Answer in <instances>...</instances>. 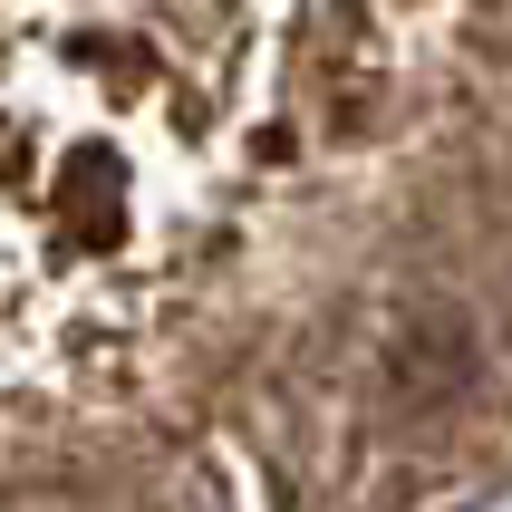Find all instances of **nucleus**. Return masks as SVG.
<instances>
[{
  "instance_id": "obj_1",
  "label": "nucleus",
  "mask_w": 512,
  "mask_h": 512,
  "mask_svg": "<svg viewBox=\"0 0 512 512\" xmlns=\"http://www.w3.org/2000/svg\"><path fill=\"white\" fill-rule=\"evenodd\" d=\"M136 184L107 145H68L49 165V252L58 261H136Z\"/></svg>"
}]
</instances>
